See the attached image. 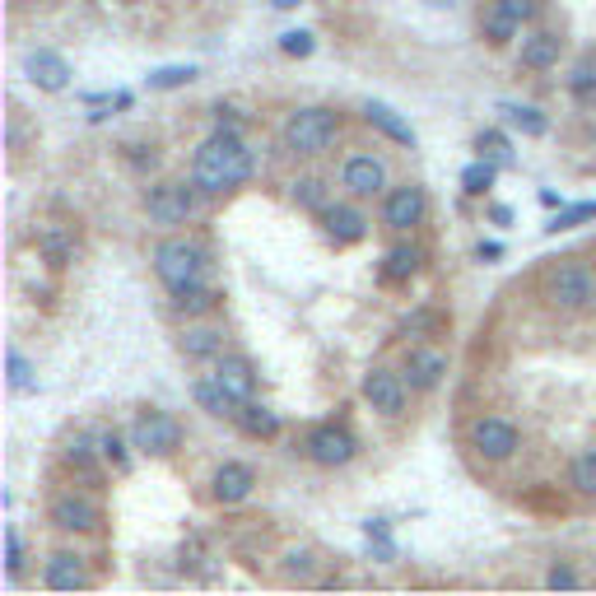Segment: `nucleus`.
<instances>
[{"instance_id":"4468645a","label":"nucleus","mask_w":596,"mask_h":596,"mask_svg":"<svg viewBox=\"0 0 596 596\" xmlns=\"http://www.w3.org/2000/svg\"><path fill=\"white\" fill-rule=\"evenodd\" d=\"M210 489H215L219 503H243L252 489H257V471L252 466H243V461H224L215 471V480H210Z\"/></svg>"},{"instance_id":"393cba45","label":"nucleus","mask_w":596,"mask_h":596,"mask_svg":"<svg viewBox=\"0 0 596 596\" xmlns=\"http://www.w3.org/2000/svg\"><path fill=\"white\" fill-rule=\"evenodd\" d=\"M173 308L182 312V317H205V312L219 308V294L205 285H191V289H177L173 294Z\"/></svg>"},{"instance_id":"aec40b11","label":"nucleus","mask_w":596,"mask_h":596,"mask_svg":"<svg viewBox=\"0 0 596 596\" xmlns=\"http://www.w3.org/2000/svg\"><path fill=\"white\" fill-rule=\"evenodd\" d=\"M364 122H368V126H378L382 136L396 140V145H415V131H410V126L401 122V117H396V112L387 108V103H368V108H364Z\"/></svg>"},{"instance_id":"bb28decb","label":"nucleus","mask_w":596,"mask_h":596,"mask_svg":"<svg viewBox=\"0 0 596 596\" xmlns=\"http://www.w3.org/2000/svg\"><path fill=\"white\" fill-rule=\"evenodd\" d=\"M480 28H485V38L494 42V47H503V42H513V38H517V28H522V24H517L513 14H508V10L499 5V0H494V5L485 10V24H480Z\"/></svg>"},{"instance_id":"39448f33","label":"nucleus","mask_w":596,"mask_h":596,"mask_svg":"<svg viewBox=\"0 0 596 596\" xmlns=\"http://www.w3.org/2000/svg\"><path fill=\"white\" fill-rule=\"evenodd\" d=\"M201 196L205 191L196 182H159V187H149L145 196V210L154 224H187L196 210H201Z\"/></svg>"},{"instance_id":"6ab92c4d","label":"nucleus","mask_w":596,"mask_h":596,"mask_svg":"<svg viewBox=\"0 0 596 596\" xmlns=\"http://www.w3.org/2000/svg\"><path fill=\"white\" fill-rule=\"evenodd\" d=\"M559 52H564L559 33H531V38H522V66H527V70L559 66Z\"/></svg>"},{"instance_id":"0eeeda50","label":"nucleus","mask_w":596,"mask_h":596,"mask_svg":"<svg viewBox=\"0 0 596 596\" xmlns=\"http://www.w3.org/2000/svg\"><path fill=\"white\" fill-rule=\"evenodd\" d=\"M471 443H475V452L485 461H508L517 452V429L508 420H499V415H485V420H475L471 424Z\"/></svg>"},{"instance_id":"c756f323","label":"nucleus","mask_w":596,"mask_h":596,"mask_svg":"<svg viewBox=\"0 0 596 596\" xmlns=\"http://www.w3.org/2000/svg\"><path fill=\"white\" fill-rule=\"evenodd\" d=\"M443 326H447V317H443V312H434V308H420V312H410L406 322H401V336L429 340V336H438Z\"/></svg>"},{"instance_id":"79ce46f5","label":"nucleus","mask_w":596,"mask_h":596,"mask_svg":"<svg viewBox=\"0 0 596 596\" xmlns=\"http://www.w3.org/2000/svg\"><path fill=\"white\" fill-rule=\"evenodd\" d=\"M312 564H317V555H312V550H289V564H285V569L294 573V578H308Z\"/></svg>"},{"instance_id":"b1692460","label":"nucleus","mask_w":596,"mask_h":596,"mask_svg":"<svg viewBox=\"0 0 596 596\" xmlns=\"http://www.w3.org/2000/svg\"><path fill=\"white\" fill-rule=\"evenodd\" d=\"M420 261H424V252L420 247H410V243H401V247H392L387 252V261H382V280H410V275L420 271Z\"/></svg>"},{"instance_id":"423d86ee","label":"nucleus","mask_w":596,"mask_h":596,"mask_svg":"<svg viewBox=\"0 0 596 596\" xmlns=\"http://www.w3.org/2000/svg\"><path fill=\"white\" fill-rule=\"evenodd\" d=\"M131 447L149 452V457H168L182 447V424L173 415H163V410H145L136 424H131Z\"/></svg>"},{"instance_id":"20e7f679","label":"nucleus","mask_w":596,"mask_h":596,"mask_svg":"<svg viewBox=\"0 0 596 596\" xmlns=\"http://www.w3.org/2000/svg\"><path fill=\"white\" fill-rule=\"evenodd\" d=\"M545 298H550L555 308H564V312L592 308V303H596V275L587 271V266H578V261L555 266V271L545 275Z\"/></svg>"},{"instance_id":"2f4dec72","label":"nucleus","mask_w":596,"mask_h":596,"mask_svg":"<svg viewBox=\"0 0 596 596\" xmlns=\"http://www.w3.org/2000/svg\"><path fill=\"white\" fill-rule=\"evenodd\" d=\"M364 536H368V550H373V559H382V564H392V559H396V541H392V527H387L382 517L364 522Z\"/></svg>"},{"instance_id":"ddd939ff","label":"nucleus","mask_w":596,"mask_h":596,"mask_svg":"<svg viewBox=\"0 0 596 596\" xmlns=\"http://www.w3.org/2000/svg\"><path fill=\"white\" fill-rule=\"evenodd\" d=\"M443 373H447V354L443 350H429V345L410 350V359H406L410 392H434L438 382H443Z\"/></svg>"},{"instance_id":"58836bf2","label":"nucleus","mask_w":596,"mask_h":596,"mask_svg":"<svg viewBox=\"0 0 596 596\" xmlns=\"http://www.w3.org/2000/svg\"><path fill=\"white\" fill-rule=\"evenodd\" d=\"M583 219H596V201H583V205H573V210H559V219H555V224H545V229H550V233L578 229Z\"/></svg>"},{"instance_id":"7ed1b4c3","label":"nucleus","mask_w":596,"mask_h":596,"mask_svg":"<svg viewBox=\"0 0 596 596\" xmlns=\"http://www.w3.org/2000/svg\"><path fill=\"white\" fill-rule=\"evenodd\" d=\"M340 136V117L326 108H298L285 122V149L294 154H326Z\"/></svg>"},{"instance_id":"3c124183","label":"nucleus","mask_w":596,"mask_h":596,"mask_svg":"<svg viewBox=\"0 0 596 596\" xmlns=\"http://www.w3.org/2000/svg\"><path fill=\"white\" fill-rule=\"evenodd\" d=\"M126 5H140V0H126Z\"/></svg>"},{"instance_id":"49530a36","label":"nucleus","mask_w":596,"mask_h":596,"mask_svg":"<svg viewBox=\"0 0 596 596\" xmlns=\"http://www.w3.org/2000/svg\"><path fill=\"white\" fill-rule=\"evenodd\" d=\"M475 257H480V261H499L503 257V243H480V247H475Z\"/></svg>"},{"instance_id":"a211bd4d","label":"nucleus","mask_w":596,"mask_h":596,"mask_svg":"<svg viewBox=\"0 0 596 596\" xmlns=\"http://www.w3.org/2000/svg\"><path fill=\"white\" fill-rule=\"evenodd\" d=\"M47 587H52V592H75V587H89V573H84L80 555L61 550V555L47 559Z\"/></svg>"},{"instance_id":"09e8293b","label":"nucleus","mask_w":596,"mask_h":596,"mask_svg":"<svg viewBox=\"0 0 596 596\" xmlns=\"http://www.w3.org/2000/svg\"><path fill=\"white\" fill-rule=\"evenodd\" d=\"M275 10H298V5H303V0H271Z\"/></svg>"},{"instance_id":"9b49d317","label":"nucleus","mask_w":596,"mask_h":596,"mask_svg":"<svg viewBox=\"0 0 596 596\" xmlns=\"http://www.w3.org/2000/svg\"><path fill=\"white\" fill-rule=\"evenodd\" d=\"M340 182H345V191L350 196H382L387 191V168H382V159H373V154H354V159H345V168H340Z\"/></svg>"},{"instance_id":"37998d69","label":"nucleus","mask_w":596,"mask_h":596,"mask_svg":"<svg viewBox=\"0 0 596 596\" xmlns=\"http://www.w3.org/2000/svg\"><path fill=\"white\" fill-rule=\"evenodd\" d=\"M545 587H555V592L559 587H578V573H573L569 564H555V569L545 573Z\"/></svg>"},{"instance_id":"5701e85b","label":"nucleus","mask_w":596,"mask_h":596,"mask_svg":"<svg viewBox=\"0 0 596 596\" xmlns=\"http://www.w3.org/2000/svg\"><path fill=\"white\" fill-rule=\"evenodd\" d=\"M238 424H243L252 438H275L280 434V415L266 410V406H257V401H243V406H238Z\"/></svg>"},{"instance_id":"f8f14e48","label":"nucleus","mask_w":596,"mask_h":596,"mask_svg":"<svg viewBox=\"0 0 596 596\" xmlns=\"http://www.w3.org/2000/svg\"><path fill=\"white\" fill-rule=\"evenodd\" d=\"M61 531H94L98 527V503L84 494H56L52 513H47Z\"/></svg>"},{"instance_id":"ea45409f","label":"nucleus","mask_w":596,"mask_h":596,"mask_svg":"<svg viewBox=\"0 0 596 596\" xmlns=\"http://www.w3.org/2000/svg\"><path fill=\"white\" fill-rule=\"evenodd\" d=\"M98 452H103V457H108L112 466H122V471H126V461H131V457H126L122 434H103V438H98Z\"/></svg>"},{"instance_id":"c03bdc74","label":"nucleus","mask_w":596,"mask_h":596,"mask_svg":"<svg viewBox=\"0 0 596 596\" xmlns=\"http://www.w3.org/2000/svg\"><path fill=\"white\" fill-rule=\"evenodd\" d=\"M19 559H24V545H19V531H5V564H10V573H19Z\"/></svg>"},{"instance_id":"f257e3e1","label":"nucleus","mask_w":596,"mask_h":596,"mask_svg":"<svg viewBox=\"0 0 596 596\" xmlns=\"http://www.w3.org/2000/svg\"><path fill=\"white\" fill-rule=\"evenodd\" d=\"M252 168H257V159H252V149L243 145V136H238L233 126H219L215 136L196 149L191 182H196L205 196H224V191L243 187L247 177H252Z\"/></svg>"},{"instance_id":"e433bc0d","label":"nucleus","mask_w":596,"mask_h":596,"mask_svg":"<svg viewBox=\"0 0 596 596\" xmlns=\"http://www.w3.org/2000/svg\"><path fill=\"white\" fill-rule=\"evenodd\" d=\"M475 149H480L485 159H494L499 168H508V163H513V154H508V136H503V131H480Z\"/></svg>"},{"instance_id":"2eb2a0df","label":"nucleus","mask_w":596,"mask_h":596,"mask_svg":"<svg viewBox=\"0 0 596 596\" xmlns=\"http://www.w3.org/2000/svg\"><path fill=\"white\" fill-rule=\"evenodd\" d=\"M28 80L47 94H61V89H70V61L61 52H33L28 56Z\"/></svg>"},{"instance_id":"a18cd8bd","label":"nucleus","mask_w":596,"mask_h":596,"mask_svg":"<svg viewBox=\"0 0 596 596\" xmlns=\"http://www.w3.org/2000/svg\"><path fill=\"white\" fill-rule=\"evenodd\" d=\"M66 457L75 461V466H94V447H89V438H75V443L66 447Z\"/></svg>"},{"instance_id":"6e6552de","label":"nucleus","mask_w":596,"mask_h":596,"mask_svg":"<svg viewBox=\"0 0 596 596\" xmlns=\"http://www.w3.org/2000/svg\"><path fill=\"white\" fill-rule=\"evenodd\" d=\"M354 452H359V443L345 424H322L308 434V457L317 466H345V461H354Z\"/></svg>"},{"instance_id":"a878e982","label":"nucleus","mask_w":596,"mask_h":596,"mask_svg":"<svg viewBox=\"0 0 596 596\" xmlns=\"http://www.w3.org/2000/svg\"><path fill=\"white\" fill-rule=\"evenodd\" d=\"M503 122L513 126V131H522V136H545L550 131V122H545L536 108H527V103H503Z\"/></svg>"},{"instance_id":"9d476101","label":"nucleus","mask_w":596,"mask_h":596,"mask_svg":"<svg viewBox=\"0 0 596 596\" xmlns=\"http://www.w3.org/2000/svg\"><path fill=\"white\" fill-rule=\"evenodd\" d=\"M424 210H429V201H424L420 187H396L387 191V201H382V224L396 233L415 229V224H424Z\"/></svg>"},{"instance_id":"7c9ffc66","label":"nucleus","mask_w":596,"mask_h":596,"mask_svg":"<svg viewBox=\"0 0 596 596\" xmlns=\"http://www.w3.org/2000/svg\"><path fill=\"white\" fill-rule=\"evenodd\" d=\"M494 177H499V163L480 159V163H471V168L461 173V191H466V196H485V191L494 187Z\"/></svg>"},{"instance_id":"de8ad7c7","label":"nucleus","mask_w":596,"mask_h":596,"mask_svg":"<svg viewBox=\"0 0 596 596\" xmlns=\"http://www.w3.org/2000/svg\"><path fill=\"white\" fill-rule=\"evenodd\" d=\"M489 219H494V224H513V210H508V205H494V210H489Z\"/></svg>"},{"instance_id":"f03ea898","label":"nucleus","mask_w":596,"mask_h":596,"mask_svg":"<svg viewBox=\"0 0 596 596\" xmlns=\"http://www.w3.org/2000/svg\"><path fill=\"white\" fill-rule=\"evenodd\" d=\"M154 275H159L163 285L173 289H191L205 280V247L191 243V238H163L154 247Z\"/></svg>"},{"instance_id":"a19ab883","label":"nucleus","mask_w":596,"mask_h":596,"mask_svg":"<svg viewBox=\"0 0 596 596\" xmlns=\"http://www.w3.org/2000/svg\"><path fill=\"white\" fill-rule=\"evenodd\" d=\"M503 10L513 14L517 24H531V19H536V10H541V5H536V0H499Z\"/></svg>"},{"instance_id":"4be33fe9","label":"nucleus","mask_w":596,"mask_h":596,"mask_svg":"<svg viewBox=\"0 0 596 596\" xmlns=\"http://www.w3.org/2000/svg\"><path fill=\"white\" fill-rule=\"evenodd\" d=\"M191 396H196V406L205 410V415H215V420H229V415H238V401H233L219 382H196L191 387Z\"/></svg>"},{"instance_id":"c85d7f7f","label":"nucleus","mask_w":596,"mask_h":596,"mask_svg":"<svg viewBox=\"0 0 596 596\" xmlns=\"http://www.w3.org/2000/svg\"><path fill=\"white\" fill-rule=\"evenodd\" d=\"M289 196H294V205H303V210H317V215H322L326 205H331L322 177H298L294 187H289Z\"/></svg>"},{"instance_id":"1a4fd4ad","label":"nucleus","mask_w":596,"mask_h":596,"mask_svg":"<svg viewBox=\"0 0 596 596\" xmlns=\"http://www.w3.org/2000/svg\"><path fill=\"white\" fill-rule=\"evenodd\" d=\"M364 401L378 410V415L396 420V415L406 410V378L392 373V368H373V373L364 378Z\"/></svg>"},{"instance_id":"dca6fc26","label":"nucleus","mask_w":596,"mask_h":596,"mask_svg":"<svg viewBox=\"0 0 596 596\" xmlns=\"http://www.w3.org/2000/svg\"><path fill=\"white\" fill-rule=\"evenodd\" d=\"M322 224H326V233H331V243H359L368 233V219L354 210V205H326L322 210Z\"/></svg>"},{"instance_id":"473e14b6","label":"nucleus","mask_w":596,"mask_h":596,"mask_svg":"<svg viewBox=\"0 0 596 596\" xmlns=\"http://www.w3.org/2000/svg\"><path fill=\"white\" fill-rule=\"evenodd\" d=\"M569 485L587 499H596V452H583V457H573L569 466Z\"/></svg>"},{"instance_id":"4c0bfd02","label":"nucleus","mask_w":596,"mask_h":596,"mask_svg":"<svg viewBox=\"0 0 596 596\" xmlns=\"http://www.w3.org/2000/svg\"><path fill=\"white\" fill-rule=\"evenodd\" d=\"M280 52H285V56H298V61H303V56L317 52V38H312L308 28H289V33H280Z\"/></svg>"},{"instance_id":"72a5a7b5","label":"nucleus","mask_w":596,"mask_h":596,"mask_svg":"<svg viewBox=\"0 0 596 596\" xmlns=\"http://www.w3.org/2000/svg\"><path fill=\"white\" fill-rule=\"evenodd\" d=\"M5 382H10V392H33L38 382H33V364H28L19 350L5 354Z\"/></svg>"},{"instance_id":"cd10ccee","label":"nucleus","mask_w":596,"mask_h":596,"mask_svg":"<svg viewBox=\"0 0 596 596\" xmlns=\"http://www.w3.org/2000/svg\"><path fill=\"white\" fill-rule=\"evenodd\" d=\"M569 94L583 103V108H592L596 103V56H583L578 66H573L569 75Z\"/></svg>"},{"instance_id":"f704fd0d","label":"nucleus","mask_w":596,"mask_h":596,"mask_svg":"<svg viewBox=\"0 0 596 596\" xmlns=\"http://www.w3.org/2000/svg\"><path fill=\"white\" fill-rule=\"evenodd\" d=\"M38 252L52 261V266H70V261H75V243H70L66 233H42V238H38Z\"/></svg>"},{"instance_id":"8fccbe9b","label":"nucleus","mask_w":596,"mask_h":596,"mask_svg":"<svg viewBox=\"0 0 596 596\" xmlns=\"http://www.w3.org/2000/svg\"><path fill=\"white\" fill-rule=\"evenodd\" d=\"M429 5H438V10H443V5H452V0H429Z\"/></svg>"},{"instance_id":"412c9836","label":"nucleus","mask_w":596,"mask_h":596,"mask_svg":"<svg viewBox=\"0 0 596 596\" xmlns=\"http://www.w3.org/2000/svg\"><path fill=\"white\" fill-rule=\"evenodd\" d=\"M219 350H224V331H215V326H187L182 331V354L187 359H215Z\"/></svg>"},{"instance_id":"f3484780","label":"nucleus","mask_w":596,"mask_h":596,"mask_svg":"<svg viewBox=\"0 0 596 596\" xmlns=\"http://www.w3.org/2000/svg\"><path fill=\"white\" fill-rule=\"evenodd\" d=\"M215 382L233 396V401H238V406L257 396V373H252V364H247V359H219Z\"/></svg>"},{"instance_id":"c9c22d12","label":"nucleus","mask_w":596,"mask_h":596,"mask_svg":"<svg viewBox=\"0 0 596 596\" xmlns=\"http://www.w3.org/2000/svg\"><path fill=\"white\" fill-rule=\"evenodd\" d=\"M196 80V66H159L149 70V89H182Z\"/></svg>"}]
</instances>
